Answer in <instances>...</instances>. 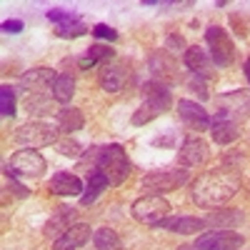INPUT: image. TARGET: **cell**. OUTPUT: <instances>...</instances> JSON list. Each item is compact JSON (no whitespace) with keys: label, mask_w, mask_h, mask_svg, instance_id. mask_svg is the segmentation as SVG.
<instances>
[{"label":"cell","mask_w":250,"mask_h":250,"mask_svg":"<svg viewBox=\"0 0 250 250\" xmlns=\"http://www.w3.org/2000/svg\"><path fill=\"white\" fill-rule=\"evenodd\" d=\"M240 190V178L230 170H208L190 185L193 203L200 208H220Z\"/></svg>","instance_id":"obj_1"},{"label":"cell","mask_w":250,"mask_h":250,"mask_svg":"<svg viewBox=\"0 0 250 250\" xmlns=\"http://www.w3.org/2000/svg\"><path fill=\"white\" fill-rule=\"evenodd\" d=\"M170 103H173V95L160 80L145 83L143 85V103H140V108L133 113V125H148L150 120L160 118L165 110H168Z\"/></svg>","instance_id":"obj_2"},{"label":"cell","mask_w":250,"mask_h":250,"mask_svg":"<svg viewBox=\"0 0 250 250\" xmlns=\"http://www.w3.org/2000/svg\"><path fill=\"white\" fill-rule=\"evenodd\" d=\"M98 173L105 175L110 185H120L125 178L130 175V160H128V155H125L123 145L113 143V145H105V148H100Z\"/></svg>","instance_id":"obj_3"},{"label":"cell","mask_w":250,"mask_h":250,"mask_svg":"<svg viewBox=\"0 0 250 250\" xmlns=\"http://www.w3.org/2000/svg\"><path fill=\"white\" fill-rule=\"evenodd\" d=\"M48 170V160L33 148L18 150L8 163H5V175L8 178H43Z\"/></svg>","instance_id":"obj_4"},{"label":"cell","mask_w":250,"mask_h":250,"mask_svg":"<svg viewBox=\"0 0 250 250\" xmlns=\"http://www.w3.org/2000/svg\"><path fill=\"white\" fill-rule=\"evenodd\" d=\"M13 140L18 145H23V148H45V145L55 143L58 140V130L53 128L50 123H43V120H30L25 125H20V128L13 133Z\"/></svg>","instance_id":"obj_5"},{"label":"cell","mask_w":250,"mask_h":250,"mask_svg":"<svg viewBox=\"0 0 250 250\" xmlns=\"http://www.w3.org/2000/svg\"><path fill=\"white\" fill-rule=\"evenodd\" d=\"M133 218L138 220V223H143V225H158L165 215L170 213V203L165 200L163 195H155V193H150V195H143V198H138L135 203H133Z\"/></svg>","instance_id":"obj_6"},{"label":"cell","mask_w":250,"mask_h":250,"mask_svg":"<svg viewBox=\"0 0 250 250\" xmlns=\"http://www.w3.org/2000/svg\"><path fill=\"white\" fill-rule=\"evenodd\" d=\"M205 43L210 48V58L218 68H228L235 60V45L220 25H210L205 30Z\"/></svg>","instance_id":"obj_7"},{"label":"cell","mask_w":250,"mask_h":250,"mask_svg":"<svg viewBox=\"0 0 250 250\" xmlns=\"http://www.w3.org/2000/svg\"><path fill=\"white\" fill-rule=\"evenodd\" d=\"M188 183V170H153L148 175H143L140 185L145 190L158 193H168V190H178Z\"/></svg>","instance_id":"obj_8"},{"label":"cell","mask_w":250,"mask_h":250,"mask_svg":"<svg viewBox=\"0 0 250 250\" xmlns=\"http://www.w3.org/2000/svg\"><path fill=\"white\" fill-rule=\"evenodd\" d=\"M130 78H133V68H130L128 60L108 62V65H103V70H100V88L105 93H120L128 85Z\"/></svg>","instance_id":"obj_9"},{"label":"cell","mask_w":250,"mask_h":250,"mask_svg":"<svg viewBox=\"0 0 250 250\" xmlns=\"http://www.w3.org/2000/svg\"><path fill=\"white\" fill-rule=\"evenodd\" d=\"M245 238L235 230H210L195 240V250H240Z\"/></svg>","instance_id":"obj_10"},{"label":"cell","mask_w":250,"mask_h":250,"mask_svg":"<svg viewBox=\"0 0 250 250\" xmlns=\"http://www.w3.org/2000/svg\"><path fill=\"white\" fill-rule=\"evenodd\" d=\"M55 78L58 75L50 68H33L20 78V93H25V98H40V95H45L48 88L53 90Z\"/></svg>","instance_id":"obj_11"},{"label":"cell","mask_w":250,"mask_h":250,"mask_svg":"<svg viewBox=\"0 0 250 250\" xmlns=\"http://www.w3.org/2000/svg\"><path fill=\"white\" fill-rule=\"evenodd\" d=\"M210 158V145L203 138H185L180 150H178V163L185 168H200Z\"/></svg>","instance_id":"obj_12"},{"label":"cell","mask_w":250,"mask_h":250,"mask_svg":"<svg viewBox=\"0 0 250 250\" xmlns=\"http://www.w3.org/2000/svg\"><path fill=\"white\" fill-rule=\"evenodd\" d=\"M210 135L218 145H230L240 138V125L233 115H228L225 110H220L218 115L210 118Z\"/></svg>","instance_id":"obj_13"},{"label":"cell","mask_w":250,"mask_h":250,"mask_svg":"<svg viewBox=\"0 0 250 250\" xmlns=\"http://www.w3.org/2000/svg\"><path fill=\"white\" fill-rule=\"evenodd\" d=\"M178 113H180V120L185 125H190L193 130H210V113H208L203 105L193 100H178Z\"/></svg>","instance_id":"obj_14"},{"label":"cell","mask_w":250,"mask_h":250,"mask_svg":"<svg viewBox=\"0 0 250 250\" xmlns=\"http://www.w3.org/2000/svg\"><path fill=\"white\" fill-rule=\"evenodd\" d=\"M90 240V225L85 223H75L73 228H68L55 243H53V250H78Z\"/></svg>","instance_id":"obj_15"},{"label":"cell","mask_w":250,"mask_h":250,"mask_svg":"<svg viewBox=\"0 0 250 250\" xmlns=\"http://www.w3.org/2000/svg\"><path fill=\"white\" fill-rule=\"evenodd\" d=\"M183 60H185V65H188V70H190L195 78H210V55H208V50H203L200 45H190V48H185V55H183Z\"/></svg>","instance_id":"obj_16"},{"label":"cell","mask_w":250,"mask_h":250,"mask_svg":"<svg viewBox=\"0 0 250 250\" xmlns=\"http://www.w3.org/2000/svg\"><path fill=\"white\" fill-rule=\"evenodd\" d=\"M73 218H75V210H73V208H65V205L55 208V213H53L50 220L45 223V238L58 240L62 233L68 230V228H73Z\"/></svg>","instance_id":"obj_17"},{"label":"cell","mask_w":250,"mask_h":250,"mask_svg":"<svg viewBox=\"0 0 250 250\" xmlns=\"http://www.w3.org/2000/svg\"><path fill=\"white\" fill-rule=\"evenodd\" d=\"M48 190L55 193V195H80L83 193V180L75 175V173H55L50 178V185Z\"/></svg>","instance_id":"obj_18"},{"label":"cell","mask_w":250,"mask_h":250,"mask_svg":"<svg viewBox=\"0 0 250 250\" xmlns=\"http://www.w3.org/2000/svg\"><path fill=\"white\" fill-rule=\"evenodd\" d=\"M205 220L200 218H163L155 228H168L173 233H180V235H195L200 230H205Z\"/></svg>","instance_id":"obj_19"},{"label":"cell","mask_w":250,"mask_h":250,"mask_svg":"<svg viewBox=\"0 0 250 250\" xmlns=\"http://www.w3.org/2000/svg\"><path fill=\"white\" fill-rule=\"evenodd\" d=\"M83 125H85V118H83V110L80 108H62L58 113V130L65 133V135H73L78 130H83Z\"/></svg>","instance_id":"obj_20"},{"label":"cell","mask_w":250,"mask_h":250,"mask_svg":"<svg viewBox=\"0 0 250 250\" xmlns=\"http://www.w3.org/2000/svg\"><path fill=\"white\" fill-rule=\"evenodd\" d=\"M75 95V78L70 73H60L53 83V100L55 103H62V105H68Z\"/></svg>","instance_id":"obj_21"},{"label":"cell","mask_w":250,"mask_h":250,"mask_svg":"<svg viewBox=\"0 0 250 250\" xmlns=\"http://www.w3.org/2000/svg\"><path fill=\"white\" fill-rule=\"evenodd\" d=\"M93 245L95 250H123V240L110 228H98L93 233Z\"/></svg>","instance_id":"obj_22"},{"label":"cell","mask_w":250,"mask_h":250,"mask_svg":"<svg viewBox=\"0 0 250 250\" xmlns=\"http://www.w3.org/2000/svg\"><path fill=\"white\" fill-rule=\"evenodd\" d=\"M110 183H108V178L103 175V173H93V175H88V188H85V193L80 195V203L83 205H90V203H95V198L105 190Z\"/></svg>","instance_id":"obj_23"},{"label":"cell","mask_w":250,"mask_h":250,"mask_svg":"<svg viewBox=\"0 0 250 250\" xmlns=\"http://www.w3.org/2000/svg\"><path fill=\"white\" fill-rule=\"evenodd\" d=\"M88 33V25L83 20H75V23H68V25H58L55 28V35L62 38V40H70V38H80Z\"/></svg>","instance_id":"obj_24"},{"label":"cell","mask_w":250,"mask_h":250,"mask_svg":"<svg viewBox=\"0 0 250 250\" xmlns=\"http://www.w3.org/2000/svg\"><path fill=\"white\" fill-rule=\"evenodd\" d=\"M0 113H3L5 118L15 115V90L10 85L0 88Z\"/></svg>","instance_id":"obj_25"},{"label":"cell","mask_w":250,"mask_h":250,"mask_svg":"<svg viewBox=\"0 0 250 250\" xmlns=\"http://www.w3.org/2000/svg\"><path fill=\"white\" fill-rule=\"evenodd\" d=\"M223 103H230V110H235V113H240V115H248V113H250V100L245 98V93L225 95ZM230 110H225V113H230Z\"/></svg>","instance_id":"obj_26"},{"label":"cell","mask_w":250,"mask_h":250,"mask_svg":"<svg viewBox=\"0 0 250 250\" xmlns=\"http://www.w3.org/2000/svg\"><path fill=\"white\" fill-rule=\"evenodd\" d=\"M113 50H110V45H100V43H95V45H90L88 48V60L93 62V65H98V62H103V60H113Z\"/></svg>","instance_id":"obj_27"},{"label":"cell","mask_w":250,"mask_h":250,"mask_svg":"<svg viewBox=\"0 0 250 250\" xmlns=\"http://www.w3.org/2000/svg\"><path fill=\"white\" fill-rule=\"evenodd\" d=\"M48 20H50V23H55V28H58V25L75 23V20H80V18L75 13H70V10H48Z\"/></svg>","instance_id":"obj_28"},{"label":"cell","mask_w":250,"mask_h":250,"mask_svg":"<svg viewBox=\"0 0 250 250\" xmlns=\"http://www.w3.org/2000/svg\"><path fill=\"white\" fill-rule=\"evenodd\" d=\"M58 150H60V155H70V158H78L80 153H83V148H80V143H75V140H58Z\"/></svg>","instance_id":"obj_29"},{"label":"cell","mask_w":250,"mask_h":250,"mask_svg":"<svg viewBox=\"0 0 250 250\" xmlns=\"http://www.w3.org/2000/svg\"><path fill=\"white\" fill-rule=\"evenodd\" d=\"M95 38H103V40H110V43H113V40H118V30L115 28H110V25H105V23H98L93 30H90Z\"/></svg>","instance_id":"obj_30"},{"label":"cell","mask_w":250,"mask_h":250,"mask_svg":"<svg viewBox=\"0 0 250 250\" xmlns=\"http://www.w3.org/2000/svg\"><path fill=\"white\" fill-rule=\"evenodd\" d=\"M240 220H243L240 213H220V215H210V220H205V223H228V225H235Z\"/></svg>","instance_id":"obj_31"},{"label":"cell","mask_w":250,"mask_h":250,"mask_svg":"<svg viewBox=\"0 0 250 250\" xmlns=\"http://www.w3.org/2000/svg\"><path fill=\"white\" fill-rule=\"evenodd\" d=\"M20 30H23V20H5V23H3V33L15 35V33H20Z\"/></svg>","instance_id":"obj_32"},{"label":"cell","mask_w":250,"mask_h":250,"mask_svg":"<svg viewBox=\"0 0 250 250\" xmlns=\"http://www.w3.org/2000/svg\"><path fill=\"white\" fill-rule=\"evenodd\" d=\"M193 88H195L198 98H203V100L208 98V90H205V80H203V78H195V75H193Z\"/></svg>","instance_id":"obj_33"},{"label":"cell","mask_w":250,"mask_h":250,"mask_svg":"<svg viewBox=\"0 0 250 250\" xmlns=\"http://www.w3.org/2000/svg\"><path fill=\"white\" fill-rule=\"evenodd\" d=\"M10 188L15 190V195H20V198H25V195H28V190H25V188L20 185V183H18L15 178H10Z\"/></svg>","instance_id":"obj_34"},{"label":"cell","mask_w":250,"mask_h":250,"mask_svg":"<svg viewBox=\"0 0 250 250\" xmlns=\"http://www.w3.org/2000/svg\"><path fill=\"white\" fill-rule=\"evenodd\" d=\"M168 48H183V50H185V43H183V38H178V35L168 38Z\"/></svg>","instance_id":"obj_35"},{"label":"cell","mask_w":250,"mask_h":250,"mask_svg":"<svg viewBox=\"0 0 250 250\" xmlns=\"http://www.w3.org/2000/svg\"><path fill=\"white\" fill-rule=\"evenodd\" d=\"M245 78H248V83H250V65H245Z\"/></svg>","instance_id":"obj_36"},{"label":"cell","mask_w":250,"mask_h":250,"mask_svg":"<svg viewBox=\"0 0 250 250\" xmlns=\"http://www.w3.org/2000/svg\"><path fill=\"white\" fill-rule=\"evenodd\" d=\"M245 65H250V58H248V62H245Z\"/></svg>","instance_id":"obj_37"}]
</instances>
